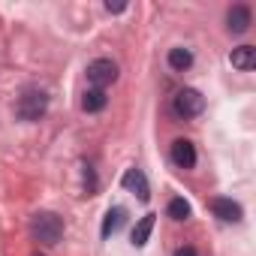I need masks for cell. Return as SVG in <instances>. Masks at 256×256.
<instances>
[{"label":"cell","mask_w":256,"mask_h":256,"mask_svg":"<svg viewBox=\"0 0 256 256\" xmlns=\"http://www.w3.org/2000/svg\"><path fill=\"white\" fill-rule=\"evenodd\" d=\"M172 163L178 169H193L196 166V148L190 139H175L172 142Z\"/></svg>","instance_id":"obj_6"},{"label":"cell","mask_w":256,"mask_h":256,"mask_svg":"<svg viewBox=\"0 0 256 256\" xmlns=\"http://www.w3.org/2000/svg\"><path fill=\"white\" fill-rule=\"evenodd\" d=\"M250 22H253V12H250V6H232L229 12H226V24H229V30L232 34H244L247 28H250Z\"/></svg>","instance_id":"obj_8"},{"label":"cell","mask_w":256,"mask_h":256,"mask_svg":"<svg viewBox=\"0 0 256 256\" xmlns=\"http://www.w3.org/2000/svg\"><path fill=\"white\" fill-rule=\"evenodd\" d=\"M229 64H232L235 70H253V66H256V48H253V46H238V48H232Z\"/></svg>","instance_id":"obj_9"},{"label":"cell","mask_w":256,"mask_h":256,"mask_svg":"<svg viewBox=\"0 0 256 256\" xmlns=\"http://www.w3.org/2000/svg\"><path fill=\"white\" fill-rule=\"evenodd\" d=\"M124 220H126V211H124V208H108V211H106V220H102V229H100L102 238H112V235L124 226Z\"/></svg>","instance_id":"obj_10"},{"label":"cell","mask_w":256,"mask_h":256,"mask_svg":"<svg viewBox=\"0 0 256 256\" xmlns=\"http://www.w3.org/2000/svg\"><path fill=\"white\" fill-rule=\"evenodd\" d=\"M169 66H172L175 72L190 70V66H193V52H190V48H184V46L172 48V52H169Z\"/></svg>","instance_id":"obj_13"},{"label":"cell","mask_w":256,"mask_h":256,"mask_svg":"<svg viewBox=\"0 0 256 256\" xmlns=\"http://www.w3.org/2000/svg\"><path fill=\"white\" fill-rule=\"evenodd\" d=\"M106 102H108V96H106V90H100V88H90V90H84V96H82V108L84 112H102L106 108Z\"/></svg>","instance_id":"obj_11"},{"label":"cell","mask_w":256,"mask_h":256,"mask_svg":"<svg viewBox=\"0 0 256 256\" xmlns=\"http://www.w3.org/2000/svg\"><path fill=\"white\" fill-rule=\"evenodd\" d=\"M154 223H157V214H145V217L136 223V229H133V244H136V247H145V244H148Z\"/></svg>","instance_id":"obj_12"},{"label":"cell","mask_w":256,"mask_h":256,"mask_svg":"<svg viewBox=\"0 0 256 256\" xmlns=\"http://www.w3.org/2000/svg\"><path fill=\"white\" fill-rule=\"evenodd\" d=\"M30 235L34 241H40L42 247H54L64 238V220L54 211H36L30 217Z\"/></svg>","instance_id":"obj_1"},{"label":"cell","mask_w":256,"mask_h":256,"mask_svg":"<svg viewBox=\"0 0 256 256\" xmlns=\"http://www.w3.org/2000/svg\"><path fill=\"white\" fill-rule=\"evenodd\" d=\"M88 82L94 84V88H108L112 82H118V64L114 60H108V58H96V60H90L88 64Z\"/></svg>","instance_id":"obj_4"},{"label":"cell","mask_w":256,"mask_h":256,"mask_svg":"<svg viewBox=\"0 0 256 256\" xmlns=\"http://www.w3.org/2000/svg\"><path fill=\"white\" fill-rule=\"evenodd\" d=\"M166 211H169V217H172V220H178V223H181V220H187V217H190V202H187V199H172Z\"/></svg>","instance_id":"obj_14"},{"label":"cell","mask_w":256,"mask_h":256,"mask_svg":"<svg viewBox=\"0 0 256 256\" xmlns=\"http://www.w3.org/2000/svg\"><path fill=\"white\" fill-rule=\"evenodd\" d=\"M211 211H214V217H220L223 223H238L241 220V205L238 202H232V199H226V196H217V199H211Z\"/></svg>","instance_id":"obj_7"},{"label":"cell","mask_w":256,"mask_h":256,"mask_svg":"<svg viewBox=\"0 0 256 256\" xmlns=\"http://www.w3.org/2000/svg\"><path fill=\"white\" fill-rule=\"evenodd\" d=\"M120 184H124V190L136 193L142 202H148V199H151V187H148V178H145V172H142V169H126V172H124V178H120Z\"/></svg>","instance_id":"obj_5"},{"label":"cell","mask_w":256,"mask_h":256,"mask_svg":"<svg viewBox=\"0 0 256 256\" xmlns=\"http://www.w3.org/2000/svg\"><path fill=\"white\" fill-rule=\"evenodd\" d=\"M175 256H199V253H196L193 247H178V250H175Z\"/></svg>","instance_id":"obj_15"},{"label":"cell","mask_w":256,"mask_h":256,"mask_svg":"<svg viewBox=\"0 0 256 256\" xmlns=\"http://www.w3.org/2000/svg\"><path fill=\"white\" fill-rule=\"evenodd\" d=\"M106 10H108V12H124L126 6H124V4H112V0H108V4H106Z\"/></svg>","instance_id":"obj_16"},{"label":"cell","mask_w":256,"mask_h":256,"mask_svg":"<svg viewBox=\"0 0 256 256\" xmlns=\"http://www.w3.org/2000/svg\"><path fill=\"white\" fill-rule=\"evenodd\" d=\"M172 108H175L178 118H196V114L205 112V96H202L199 90H193V88H184V90L175 94Z\"/></svg>","instance_id":"obj_3"},{"label":"cell","mask_w":256,"mask_h":256,"mask_svg":"<svg viewBox=\"0 0 256 256\" xmlns=\"http://www.w3.org/2000/svg\"><path fill=\"white\" fill-rule=\"evenodd\" d=\"M34 256H40V253H34Z\"/></svg>","instance_id":"obj_17"},{"label":"cell","mask_w":256,"mask_h":256,"mask_svg":"<svg viewBox=\"0 0 256 256\" xmlns=\"http://www.w3.org/2000/svg\"><path fill=\"white\" fill-rule=\"evenodd\" d=\"M48 108V96L42 90H24L18 96V106H16V114L22 120H40Z\"/></svg>","instance_id":"obj_2"}]
</instances>
